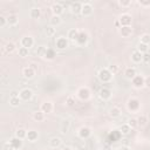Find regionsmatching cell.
<instances>
[{
	"label": "cell",
	"mask_w": 150,
	"mask_h": 150,
	"mask_svg": "<svg viewBox=\"0 0 150 150\" xmlns=\"http://www.w3.org/2000/svg\"><path fill=\"white\" fill-rule=\"evenodd\" d=\"M98 96H100L101 100L107 101V100H109L111 97V90L109 88H107V87H102L100 89V91H98Z\"/></svg>",
	"instance_id": "8"
},
{
	"label": "cell",
	"mask_w": 150,
	"mask_h": 150,
	"mask_svg": "<svg viewBox=\"0 0 150 150\" xmlns=\"http://www.w3.org/2000/svg\"><path fill=\"white\" fill-rule=\"evenodd\" d=\"M109 115H110L112 118L120 117V115H121V109H120L118 107H112V108L109 110Z\"/></svg>",
	"instance_id": "30"
},
{
	"label": "cell",
	"mask_w": 150,
	"mask_h": 150,
	"mask_svg": "<svg viewBox=\"0 0 150 150\" xmlns=\"http://www.w3.org/2000/svg\"><path fill=\"white\" fill-rule=\"evenodd\" d=\"M18 21H19V19H18V16L15 14H9L7 16V23L9 26H15L18 23Z\"/></svg>",
	"instance_id": "25"
},
{
	"label": "cell",
	"mask_w": 150,
	"mask_h": 150,
	"mask_svg": "<svg viewBox=\"0 0 150 150\" xmlns=\"http://www.w3.org/2000/svg\"><path fill=\"white\" fill-rule=\"evenodd\" d=\"M33 120L36 121V122H42V121L45 120V114H43L41 110L34 111V112H33Z\"/></svg>",
	"instance_id": "24"
},
{
	"label": "cell",
	"mask_w": 150,
	"mask_h": 150,
	"mask_svg": "<svg viewBox=\"0 0 150 150\" xmlns=\"http://www.w3.org/2000/svg\"><path fill=\"white\" fill-rule=\"evenodd\" d=\"M143 62H145V63L150 62V54L149 53H144L143 54Z\"/></svg>",
	"instance_id": "47"
},
{
	"label": "cell",
	"mask_w": 150,
	"mask_h": 150,
	"mask_svg": "<svg viewBox=\"0 0 150 150\" xmlns=\"http://www.w3.org/2000/svg\"><path fill=\"white\" fill-rule=\"evenodd\" d=\"M102 150H111V145L110 143H104L102 146Z\"/></svg>",
	"instance_id": "51"
},
{
	"label": "cell",
	"mask_w": 150,
	"mask_h": 150,
	"mask_svg": "<svg viewBox=\"0 0 150 150\" xmlns=\"http://www.w3.org/2000/svg\"><path fill=\"white\" fill-rule=\"evenodd\" d=\"M130 131H131V128L128 125V123H125V124H122V127L120 128V132H121L122 135H128Z\"/></svg>",
	"instance_id": "32"
},
{
	"label": "cell",
	"mask_w": 150,
	"mask_h": 150,
	"mask_svg": "<svg viewBox=\"0 0 150 150\" xmlns=\"http://www.w3.org/2000/svg\"><path fill=\"white\" fill-rule=\"evenodd\" d=\"M21 103V98L20 97H9V104L12 107H18Z\"/></svg>",
	"instance_id": "35"
},
{
	"label": "cell",
	"mask_w": 150,
	"mask_h": 150,
	"mask_svg": "<svg viewBox=\"0 0 150 150\" xmlns=\"http://www.w3.org/2000/svg\"><path fill=\"white\" fill-rule=\"evenodd\" d=\"M63 150H74V149H71V148H64Z\"/></svg>",
	"instance_id": "53"
},
{
	"label": "cell",
	"mask_w": 150,
	"mask_h": 150,
	"mask_svg": "<svg viewBox=\"0 0 150 150\" xmlns=\"http://www.w3.org/2000/svg\"><path fill=\"white\" fill-rule=\"evenodd\" d=\"M93 12H94V8H93V6H91L90 2H84V4H82L81 14H82L83 16H89V15L93 14Z\"/></svg>",
	"instance_id": "5"
},
{
	"label": "cell",
	"mask_w": 150,
	"mask_h": 150,
	"mask_svg": "<svg viewBox=\"0 0 150 150\" xmlns=\"http://www.w3.org/2000/svg\"><path fill=\"white\" fill-rule=\"evenodd\" d=\"M53 110V103L49 102V101H46L41 104V111L43 114H48V112H52Z\"/></svg>",
	"instance_id": "20"
},
{
	"label": "cell",
	"mask_w": 150,
	"mask_h": 150,
	"mask_svg": "<svg viewBox=\"0 0 150 150\" xmlns=\"http://www.w3.org/2000/svg\"><path fill=\"white\" fill-rule=\"evenodd\" d=\"M137 122H138V125L144 127V125L146 124V122H148V117L144 116V115H141V116L137 118Z\"/></svg>",
	"instance_id": "38"
},
{
	"label": "cell",
	"mask_w": 150,
	"mask_h": 150,
	"mask_svg": "<svg viewBox=\"0 0 150 150\" xmlns=\"http://www.w3.org/2000/svg\"><path fill=\"white\" fill-rule=\"evenodd\" d=\"M144 86L148 87V88H150V75L144 79Z\"/></svg>",
	"instance_id": "49"
},
{
	"label": "cell",
	"mask_w": 150,
	"mask_h": 150,
	"mask_svg": "<svg viewBox=\"0 0 150 150\" xmlns=\"http://www.w3.org/2000/svg\"><path fill=\"white\" fill-rule=\"evenodd\" d=\"M19 97L21 98V101H29L33 97V91L29 88H25L22 90H20V95Z\"/></svg>",
	"instance_id": "7"
},
{
	"label": "cell",
	"mask_w": 150,
	"mask_h": 150,
	"mask_svg": "<svg viewBox=\"0 0 150 150\" xmlns=\"http://www.w3.org/2000/svg\"><path fill=\"white\" fill-rule=\"evenodd\" d=\"M28 53H29V49H28V48H25V47H20L19 50H18V54H19V56H21V57L28 56Z\"/></svg>",
	"instance_id": "34"
},
{
	"label": "cell",
	"mask_w": 150,
	"mask_h": 150,
	"mask_svg": "<svg viewBox=\"0 0 150 150\" xmlns=\"http://www.w3.org/2000/svg\"><path fill=\"white\" fill-rule=\"evenodd\" d=\"M124 75H125V77H127V79L132 80V79L137 75V74H136V69H135L134 67H129V68H127V69H125Z\"/></svg>",
	"instance_id": "21"
},
{
	"label": "cell",
	"mask_w": 150,
	"mask_h": 150,
	"mask_svg": "<svg viewBox=\"0 0 150 150\" xmlns=\"http://www.w3.org/2000/svg\"><path fill=\"white\" fill-rule=\"evenodd\" d=\"M49 22H50V26H53V27H56V26H59V25L62 22V20H61V16H57V15H53V16L50 18Z\"/></svg>",
	"instance_id": "29"
},
{
	"label": "cell",
	"mask_w": 150,
	"mask_h": 150,
	"mask_svg": "<svg viewBox=\"0 0 150 150\" xmlns=\"http://www.w3.org/2000/svg\"><path fill=\"white\" fill-rule=\"evenodd\" d=\"M61 143H62V139H61V137H59V136L52 137V138L49 139V146L53 148V149L59 148V146L61 145Z\"/></svg>",
	"instance_id": "18"
},
{
	"label": "cell",
	"mask_w": 150,
	"mask_h": 150,
	"mask_svg": "<svg viewBox=\"0 0 150 150\" xmlns=\"http://www.w3.org/2000/svg\"><path fill=\"white\" fill-rule=\"evenodd\" d=\"M52 12H53V15L60 16L63 13V6L60 2H55L52 5Z\"/></svg>",
	"instance_id": "13"
},
{
	"label": "cell",
	"mask_w": 150,
	"mask_h": 150,
	"mask_svg": "<svg viewBox=\"0 0 150 150\" xmlns=\"http://www.w3.org/2000/svg\"><path fill=\"white\" fill-rule=\"evenodd\" d=\"M141 42L144 45H150V34H143L141 36Z\"/></svg>",
	"instance_id": "40"
},
{
	"label": "cell",
	"mask_w": 150,
	"mask_h": 150,
	"mask_svg": "<svg viewBox=\"0 0 150 150\" xmlns=\"http://www.w3.org/2000/svg\"><path fill=\"white\" fill-rule=\"evenodd\" d=\"M69 127H70V122H69L68 120L63 121V122H62V124H61V132H62V134H66V132L68 131Z\"/></svg>",
	"instance_id": "33"
},
{
	"label": "cell",
	"mask_w": 150,
	"mask_h": 150,
	"mask_svg": "<svg viewBox=\"0 0 150 150\" xmlns=\"http://www.w3.org/2000/svg\"><path fill=\"white\" fill-rule=\"evenodd\" d=\"M66 104H67L68 107H73V105L75 104V98H74L73 96H68V97L66 98Z\"/></svg>",
	"instance_id": "41"
},
{
	"label": "cell",
	"mask_w": 150,
	"mask_h": 150,
	"mask_svg": "<svg viewBox=\"0 0 150 150\" xmlns=\"http://www.w3.org/2000/svg\"><path fill=\"white\" fill-rule=\"evenodd\" d=\"M9 143H11V145H12V148H13L14 150H19V149L22 146V139L18 138V137H15V136L9 139Z\"/></svg>",
	"instance_id": "15"
},
{
	"label": "cell",
	"mask_w": 150,
	"mask_h": 150,
	"mask_svg": "<svg viewBox=\"0 0 150 150\" xmlns=\"http://www.w3.org/2000/svg\"><path fill=\"white\" fill-rule=\"evenodd\" d=\"M46 48L43 47V46H41V47H39V49H38V55H42V56H45V53H46Z\"/></svg>",
	"instance_id": "46"
},
{
	"label": "cell",
	"mask_w": 150,
	"mask_h": 150,
	"mask_svg": "<svg viewBox=\"0 0 150 150\" xmlns=\"http://www.w3.org/2000/svg\"><path fill=\"white\" fill-rule=\"evenodd\" d=\"M148 49H149L148 45H144V43H142V42H139V43H138V46H137V50H138V52H141L142 54L148 53Z\"/></svg>",
	"instance_id": "36"
},
{
	"label": "cell",
	"mask_w": 150,
	"mask_h": 150,
	"mask_svg": "<svg viewBox=\"0 0 150 150\" xmlns=\"http://www.w3.org/2000/svg\"><path fill=\"white\" fill-rule=\"evenodd\" d=\"M118 5L122 6V7H128L131 5V1L130 0H120L118 1Z\"/></svg>",
	"instance_id": "42"
},
{
	"label": "cell",
	"mask_w": 150,
	"mask_h": 150,
	"mask_svg": "<svg viewBox=\"0 0 150 150\" xmlns=\"http://www.w3.org/2000/svg\"><path fill=\"white\" fill-rule=\"evenodd\" d=\"M87 41H88V34H87L86 32H80L76 42H77L79 45H84Z\"/></svg>",
	"instance_id": "22"
},
{
	"label": "cell",
	"mask_w": 150,
	"mask_h": 150,
	"mask_svg": "<svg viewBox=\"0 0 150 150\" xmlns=\"http://www.w3.org/2000/svg\"><path fill=\"white\" fill-rule=\"evenodd\" d=\"M38 137H39V134H38V131H35V130H28L27 131V139L28 141H30V142H35L36 139H38Z\"/></svg>",
	"instance_id": "23"
},
{
	"label": "cell",
	"mask_w": 150,
	"mask_h": 150,
	"mask_svg": "<svg viewBox=\"0 0 150 150\" xmlns=\"http://www.w3.org/2000/svg\"><path fill=\"white\" fill-rule=\"evenodd\" d=\"M131 61H132L134 63H139V62H142V61H143V54H142L141 52H138L137 49L134 50L132 54H131Z\"/></svg>",
	"instance_id": "16"
},
{
	"label": "cell",
	"mask_w": 150,
	"mask_h": 150,
	"mask_svg": "<svg viewBox=\"0 0 150 150\" xmlns=\"http://www.w3.org/2000/svg\"><path fill=\"white\" fill-rule=\"evenodd\" d=\"M138 4L143 7H149L150 6V0H138Z\"/></svg>",
	"instance_id": "45"
},
{
	"label": "cell",
	"mask_w": 150,
	"mask_h": 150,
	"mask_svg": "<svg viewBox=\"0 0 150 150\" xmlns=\"http://www.w3.org/2000/svg\"><path fill=\"white\" fill-rule=\"evenodd\" d=\"M41 16V11L39 7H33L30 9V18L32 19H39Z\"/></svg>",
	"instance_id": "28"
},
{
	"label": "cell",
	"mask_w": 150,
	"mask_h": 150,
	"mask_svg": "<svg viewBox=\"0 0 150 150\" xmlns=\"http://www.w3.org/2000/svg\"><path fill=\"white\" fill-rule=\"evenodd\" d=\"M15 50V43L14 42H12V41H9V42H7L6 45H5V47H4V52H6V53H13Z\"/></svg>",
	"instance_id": "26"
},
{
	"label": "cell",
	"mask_w": 150,
	"mask_h": 150,
	"mask_svg": "<svg viewBox=\"0 0 150 150\" xmlns=\"http://www.w3.org/2000/svg\"><path fill=\"white\" fill-rule=\"evenodd\" d=\"M56 56V53H55V50L53 49V48H48L47 50H46V53H45V59L46 60H53L54 57Z\"/></svg>",
	"instance_id": "27"
},
{
	"label": "cell",
	"mask_w": 150,
	"mask_h": 150,
	"mask_svg": "<svg viewBox=\"0 0 150 150\" xmlns=\"http://www.w3.org/2000/svg\"><path fill=\"white\" fill-rule=\"evenodd\" d=\"M2 150H14V149L12 148L11 143H9V142H7V143H5V144L2 145Z\"/></svg>",
	"instance_id": "48"
},
{
	"label": "cell",
	"mask_w": 150,
	"mask_h": 150,
	"mask_svg": "<svg viewBox=\"0 0 150 150\" xmlns=\"http://www.w3.org/2000/svg\"><path fill=\"white\" fill-rule=\"evenodd\" d=\"M15 137H18V138H20V139H23V138L27 137V131H26L25 129H18V130L15 131Z\"/></svg>",
	"instance_id": "31"
},
{
	"label": "cell",
	"mask_w": 150,
	"mask_h": 150,
	"mask_svg": "<svg viewBox=\"0 0 150 150\" xmlns=\"http://www.w3.org/2000/svg\"><path fill=\"white\" fill-rule=\"evenodd\" d=\"M7 25V18H5L4 15H0V27H5Z\"/></svg>",
	"instance_id": "44"
},
{
	"label": "cell",
	"mask_w": 150,
	"mask_h": 150,
	"mask_svg": "<svg viewBox=\"0 0 150 150\" xmlns=\"http://www.w3.org/2000/svg\"><path fill=\"white\" fill-rule=\"evenodd\" d=\"M77 96H79V98H81V100H83V101L88 100V98L90 97V90H89V88H87V87H81V88L77 90Z\"/></svg>",
	"instance_id": "6"
},
{
	"label": "cell",
	"mask_w": 150,
	"mask_h": 150,
	"mask_svg": "<svg viewBox=\"0 0 150 150\" xmlns=\"http://www.w3.org/2000/svg\"><path fill=\"white\" fill-rule=\"evenodd\" d=\"M144 79L145 77H143L142 75H136L131 80V83L135 88H142V87H144Z\"/></svg>",
	"instance_id": "9"
},
{
	"label": "cell",
	"mask_w": 150,
	"mask_h": 150,
	"mask_svg": "<svg viewBox=\"0 0 150 150\" xmlns=\"http://www.w3.org/2000/svg\"><path fill=\"white\" fill-rule=\"evenodd\" d=\"M127 107H128V109H129L130 111H137V110L139 109V107H141V102H139L138 98L131 97V98L128 100V102H127Z\"/></svg>",
	"instance_id": "2"
},
{
	"label": "cell",
	"mask_w": 150,
	"mask_h": 150,
	"mask_svg": "<svg viewBox=\"0 0 150 150\" xmlns=\"http://www.w3.org/2000/svg\"><path fill=\"white\" fill-rule=\"evenodd\" d=\"M45 32H46V34L48 35V36H53L54 34H55V28L53 27V26H46V28H45Z\"/></svg>",
	"instance_id": "37"
},
{
	"label": "cell",
	"mask_w": 150,
	"mask_h": 150,
	"mask_svg": "<svg viewBox=\"0 0 150 150\" xmlns=\"http://www.w3.org/2000/svg\"><path fill=\"white\" fill-rule=\"evenodd\" d=\"M131 21H132V18L130 14L128 13H124L120 16L118 19V22H120V26L121 27H125V26H130L131 25Z\"/></svg>",
	"instance_id": "4"
},
{
	"label": "cell",
	"mask_w": 150,
	"mask_h": 150,
	"mask_svg": "<svg viewBox=\"0 0 150 150\" xmlns=\"http://www.w3.org/2000/svg\"><path fill=\"white\" fill-rule=\"evenodd\" d=\"M22 75H23L25 79H28V80H29V79H33L34 75H35V70H34L33 67L27 66V67H25V68L22 69Z\"/></svg>",
	"instance_id": "11"
},
{
	"label": "cell",
	"mask_w": 150,
	"mask_h": 150,
	"mask_svg": "<svg viewBox=\"0 0 150 150\" xmlns=\"http://www.w3.org/2000/svg\"><path fill=\"white\" fill-rule=\"evenodd\" d=\"M68 45H69V40L67 38H64V36H59L55 40V46H56L57 49H61V50L66 49L68 47Z\"/></svg>",
	"instance_id": "3"
},
{
	"label": "cell",
	"mask_w": 150,
	"mask_h": 150,
	"mask_svg": "<svg viewBox=\"0 0 150 150\" xmlns=\"http://www.w3.org/2000/svg\"><path fill=\"white\" fill-rule=\"evenodd\" d=\"M79 34H80V32L76 28H71L67 33V39L68 40H71V41H76L77 38H79Z\"/></svg>",
	"instance_id": "17"
},
{
	"label": "cell",
	"mask_w": 150,
	"mask_h": 150,
	"mask_svg": "<svg viewBox=\"0 0 150 150\" xmlns=\"http://www.w3.org/2000/svg\"><path fill=\"white\" fill-rule=\"evenodd\" d=\"M118 33L122 35V38H129L132 34V28L131 26H125V27H120Z\"/></svg>",
	"instance_id": "14"
},
{
	"label": "cell",
	"mask_w": 150,
	"mask_h": 150,
	"mask_svg": "<svg viewBox=\"0 0 150 150\" xmlns=\"http://www.w3.org/2000/svg\"><path fill=\"white\" fill-rule=\"evenodd\" d=\"M108 69H109V71H110L112 75H114V74H116V73L118 71V67H117V66H115V64L109 66V68H108Z\"/></svg>",
	"instance_id": "43"
},
{
	"label": "cell",
	"mask_w": 150,
	"mask_h": 150,
	"mask_svg": "<svg viewBox=\"0 0 150 150\" xmlns=\"http://www.w3.org/2000/svg\"><path fill=\"white\" fill-rule=\"evenodd\" d=\"M69 9H70V12H71L73 14H80V13H81V9H82V4H81L80 1L71 2Z\"/></svg>",
	"instance_id": "12"
},
{
	"label": "cell",
	"mask_w": 150,
	"mask_h": 150,
	"mask_svg": "<svg viewBox=\"0 0 150 150\" xmlns=\"http://www.w3.org/2000/svg\"><path fill=\"white\" fill-rule=\"evenodd\" d=\"M20 43H21V47H25V48H28L29 49L34 45V39L32 36H23L21 39Z\"/></svg>",
	"instance_id": "10"
},
{
	"label": "cell",
	"mask_w": 150,
	"mask_h": 150,
	"mask_svg": "<svg viewBox=\"0 0 150 150\" xmlns=\"http://www.w3.org/2000/svg\"><path fill=\"white\" fill-rule=\"evenodd\" d=\"M111 77H112V74L109 71L108 68L100 69V71H98V79H100V81H102L103 83H107V82H109L111 80Z\"/></svg>",
	"instance_id": "1"
},
{
	"label": "cell",
	"mask_w": 150,
	"mask_h": 150,
	"mask_svg": "<svg viewBox=\"0 0 150 150\" xmlns=\"http://www.w3.org/2000/svg\"><path fill=\"white\" fill-rule=\"evenodd\" d=\"M19 95H20V91H18V90L11 91V97H19Z\"/></svg>",
	"instance_id": "50"
},
{
	"label": "cell",
	"mask_w": 150,
	"mask_h": 150,
	"mask_svg": "<svg viewBox=\"0 0 150 150\" xmlns=\"http://www.w3.org/2000/svg\"><path fill=\"white\" fill-rule=\"evenodd\" d=\"M128 125L131 128V129H135L138 127V122H137V118H129L128 120Z\"/></svg>",
	"instance_id": "39"
},
{
	"label": "cell",
	"mask_w": 150,
	"mask_h": 150,
	"mask_svg": "<svg viewBox=\"0 0 150 150\" xmlns=\"http://www.w3.org/2000/svg\"><path fill=\"white\" fill-rule=\"evenodd\" d=\"M91 135V130L88 128V127H82V128H80V130H79V136L81 137V138H88L89 136Z\"/></svg>",
	"instance_id": "19"
},
{
	"label": "cell",
	"mask_w": 150,
	"mask_h": 150,
	"mask_svg": "<svg viewBox=\"0 0 150 150\" xmlns=\"http://www.w3.org/2000/svg\"><path fill=\"white\" fill-rule=\"evenodd\" d=\"M118 150H130V148L128 145H122V146L118 148Z\"/></svg>",
	"instance_id": "52"
}]
</instances>
